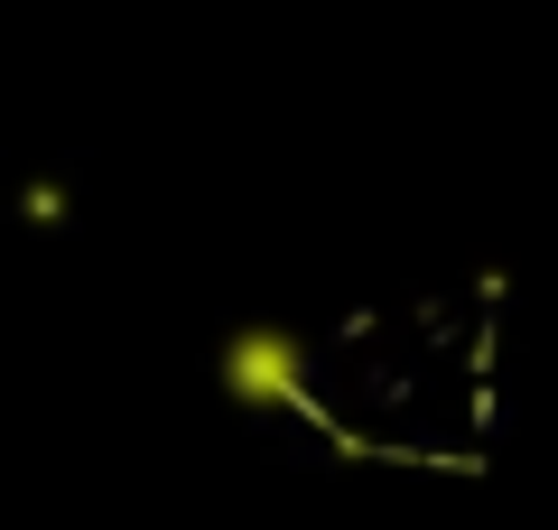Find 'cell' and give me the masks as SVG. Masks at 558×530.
Masks as SVG:
<instances>
[{
    "instance_id": "1",
    "label": "cell",
    "mask_w": 558,
    "mask_h": 530,
    "mask_svg": "<svg viewBox=\"0 0 558 530\" xmlns=\"http://www.w3.org/2000/svg\"><path fill=\"white\" fill-rule=\"evenodd\" d=\"M223 392L252 400V410L299 400V335L289 326H242L233 345H223Z\"/></svg>"
}]
</instances>
